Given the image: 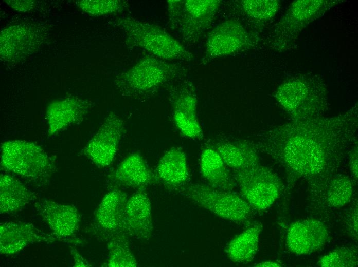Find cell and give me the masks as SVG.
Returning <instances> with one entry per match:
<instances>
[{
    "instance_id": "23",
    "label": "cell",
    "mask_w": 358,
    "mask_h": 267,
    "mask_svg": "<svg viewBox=\"0 0 358 267\" xmlns=\"http://www.w3.org/2000/svg\"><path fill=\"white\" fill-rule=\"evenodd\" d=\"M200 171L207 184L212 187L232 191L235 182L227 166L218 152L210 145L202 150L200 161Z\"/></svg>"
},
{
    "instance_id": "8",
    "label": "cell",
    "mask_w": 358,
    "mask_h": 267,
    "mask_svg": "<svg viewBox=\"0 0 358 267\" xmlns=\"http://www.w3.org/2000/svg\"><path fill=\"white\" fill-rule=\"evenodd\" d=\"M232 176L246 200L258 210L270 207L282 190V183L278 177L260 163L234 170Z\"/></svg>"
},
{
    "instance_id": "28",
    "label": "cell",
    "mask_w": 358,
    "mask_h": 267,
    "mask_svg": "<svg viewBox=\"0 0 358 267\" xmlns=\"http://www.w3.org/2000/svg\"><path fill=\"white\" fill-rule=\"evenodd\" d=\"M353 186L351 179L343 175L333 177L329 181L327 189V201L333 207H341L350 201Z\"/></svg>"
},
{
    "instance_id": "15",
    "label": "cell",
    "mask_w": 358,
    "mask_h": 267,
    "mask_svg": "<svg viewBox=\"0 0 358 267\" xmlns=\"http://www.w3.org/2000/svg\"><path fill=\"white\" fill-rule=\"evenodd\" d=\"M328 237L327 228L323 222L314 219H304L290 225L287 236V244L293 253L308 255L322 248Z\"/></svg>"
},
{
    "instance_id": "17",
    "label": "cell",
    "mask_w": 358,
    "mask_h": 267,
    "mask_svg": "<svg viewBox=\"0 0 358 267\" xmlns=\"http://www.w3.org/2000/svg\"><path fill=\"white\" fill-rule=\"evenodd\" d=\"M125 227L129 237L144 240L151 236V206L144 190H138L128 197L125 207Z\"/></svg>"
},
{
    "instance_id": "34",
    "label": "cell",
    "mask_w": 358,
    "mask_h": 267,
    "mask_svg": "<svg viewBox=\"0 0 358 267\" xmlns=\"http://www.w3.org/2000/svg\"><path fill=\"white\" fill-rule=\"evenodd\" d=\"M353 225L354 226V228L356 232H357V211L355 214H354V216L353 217Z\"/></svg>"
},
{
    "instance_id": "30",
    "label": "cell",
    "mask_w": 358,
    "mask_h": 267,
    "mask_svg": "<svg viewBox=\"0 0 358 267\" xmlns=\"http://www.w3.org/2000/svg\"><path fill=\"white\" fill-rule=\"evenodd\" d=\"M323 267H353L357 265L356 252L348 247L335 249L323 256L318 261Z\"/></svg>"
},
{
    "instance_id": "19",
    "label": "cell",
    "mask_w": 358,
    "mask_h": 267,
    "mask_svg": "<svg viewBox=\"0 0 358 267\" xmlns=\"http://www.w3.org/2000/svg\"><path fill=\"white\" fill-rule=\"evenodd\" d=\"M109 180L114 186H123L144 190L156 179L139 152L128 155L117 168L109 176Z\"/></svg>"
},
{
    "instance_id": "3",
    "label": "cell",
    "mask_w": 358,
    "mask_h": 267,
    "mask_svg": "<svg viewBox=\"0 0 358 267\" xmlns=\"http://www.w3.org/2000/svg\"><path fill=\"white\" fill-rule=\"evenodd\" d=\"M115 25L123 32L129 48L145 50L165 61H190L194 55L162 27L129 16L118 17Z\"/></svg>"
},
{
    "instance_id": "29",
    "label": "cell",
    "mask_w": 358,
    "mask_h": 267,
    "mask_svg": "<svg viewBox=\"0 0 358 267\" xmlns=\"http://www.w3.org/2000/svg\"><path fill=\"white\" fill-rule=\"evenodd\" d=\"M76 3L83 11L94 16L120 13L128 10L130 6L123 0L78 1Z\"/></svg>"
},
{
    "instance_id": "12",
    "label": "cell",
    "mask_w": 358,
    "mask_h": 267,
    "mask_svg": "<svg viewBox=\"0 0 358 267\" xmlns=\"http://www.w3.org/2000/svg\"><path fill=\"white\" fill-rule=\"evenodd\" d=\"M128 197L119 188L109 191L96 209L88 232L106 242L117 236H128L125 227V207Z\"/></svg>"
},
{
    "instance_id": "9",
    "label": "cell",
    "mask_w": 358,
    "mask_h": 267,
    "mask_svg": "<svg viewBox=\"0 0 358 267\" xmlns=\"http://www.w3.org/2000/svg\"><path fill=\"white\" fill-rule=\"evenodd\" d=\"M168 93L177 128L187 138L201 139L203 132L198 117V99L193 83L182 78L170 85Z\"/></svg>"
},
{
    "instance_id": "10",
    "label": "cell",
    "mask_w": 358,
    "mask_h": 267,
    "mask_svg": "<svg viewBox=\"0 0 358 267\" xmlns=\"http://www.w3.org/2000/svg\"><path fill=\"white\" fill-rule=\"evenodd\" d=\"M337 1H297L290 7L274 29L271 38V46L276 49L284 48L309 23L319 17Z\"/></svg>"
},
{
    "instance_id": "25",
    "label": "cell",
    "mask_w": 358,
    "mask_h": 267,
    "mask_svg": "<svg viewBox=\"0 0 358 267\" xmlns=\"http://www.w3.org/2000/svg\"><path fill=\"white\" fill-rule=\"evenodd\" d=\"M262 230V225L256 223L235 237L225 249L228 258L235 263L251 262L257 254Z\"/></svg>"
},
{
    "instance_id": "22",
    "label": "cell",
    "mask_w": 358,
    "mask_h": 267,
    "mask_svg": "<svg viewBox=\"0 0 358 267\" xmlns=\"http://www.w3.org/2000/svg\"><path fill=\"white\" fill-rule=\"evenodd\" d=\"M39 36L33 28L22 26L10 27L2 32L1 56L15 60L30 53L38 46Z\"/></svg>"
},
{
    "instance_id": "27",
    "label": "cell",
    "mask_w": 358,
    "mask_h": 267,
    "mask_svg": "<svg viewBox=\"0 0 358 267\" xmlns=\"http://www.w3.org/2000/svg\"><path fill=\"white\" fill-rule=\"evenodd\" d=\"M129 237L126 235L114 237L107 243L109 256L105 266L134 267L138 264L129 246Z\"/></svg>"
},
{
    "instance_id": "31",
    "label": "cell",
    "mask_w": 358,
    "mask_h": 267,
    "mask_svg": "<svg viewBox=\"0 0 358 267\" xmlns=\"http://www.w3.org/2000/svg\"><path fill=\"white\" fill-rule=\"evenodd\" d=\"M349 153V166L353 176L357 179V142H356Z\"/></svg>"
},
{
    "instance_id": "14",
    "label": "cell",
    "mask_w": 358,
    "mask_h": 267,
    "mask_svg": "<svg viewBox=\"0 0 358 267\" xmlns=\"http://www.w3.org/2000/svg\"><path fill=\"white\" fill-rule=\"evenodd\" d=\"M65 241L54 234L46 233L30 223L5 222L0 224V252L15 254L30 244L39 242L52 243Z\"/></svg>"
},
{
    "instance_id": "5",
    "label": "cell",
    "mask_w": 358,
    "mask_h": 267,
    "mask_svg": "<svg viewBox=\"0 0 358 267\" xmlns=\"http://www.w3.org/2000/svg\"><path fill=\"white\" fill-rule=\"evenodd\" d=\"M275 97L292 120L322 117L328 108L327 87L319 79H290L278 87Z\"/></svg>"
},
{
    "instance_id": "20",
    "label": "cell",
    "mask_w": 358,
    "mask_h": 267,
    "mask_svg": "<svg viewBox=\"0 0 358 267\" xmlns=\"http://www.w3.org/2000/svg\"><path fill=\"white\" fill-rule=\"evenodd\" d=\"M155 176L168 188L176 190L188 183L190 174L187 157L180 147H172L162 157L155 169Z\"/></svg>"
},
{
    "instance_id": "2",
    "label": "cell",
    "mask_w": 358,
    "mask_h": 267,
    "mask_svg": "<svg viewBox=\"0 0 358 267\" xmlns=\"http://www.w3.org/2000/svg\"><path fill=\"white\" fill-rule=\"evenodd\" d=\"M186 73V69L180 65L148 55L116 76L114 83L123 96L146 99L164 86L184 78Z\"/></svg>"
},
{
    "instance_id": "26",
    "label": "cell",
    "mask_w": 358,
    "mask_h": 267,
    "mask_svg": "<svg viewBox=\"0 0 358 267\" xmlns=\"http://www.w3.org/2000/svg\"><path fill=\"white\" fill-rule=\"evenodd\" d=\"M233 4L238 11L257 24L271 20L279 7V1L275 0L235 1Z\"/></svg>"
},
{
    "instance_id": "21",
    "label": "cell",
    "mask_w": 358,
    "mask_h": 267,
    "mask_svg": "<svg viewBox=\"0 0 358 267\" xmlns=\"http://www.w3.org/2000/svg\"><path fill=\"white\" fill-rule=\"evenodd\" d=\"M219 154L225 165L233 171L259 163L255 144L245 140L220 141L211 145Z\"/></svg>"
},
{
    "instance_id": "32",
    "label": "cell",
    "mask_w": 358,
    "mask_h": 267,
    "mask_svg": "<svg viewBox=\"0 0 358 267\" xmlns=\"http://www.w3.org/2000/svg\"><path fill=\"white\" fill-rule=\"evenodd\" d=\"M71 249V254L73 256L74 260V266H91V264L82 257L77 251L74 249L70 247Z\"/></svg>"
},
{
    "instance_id": "7",
    "label": "cell",
    "mask_w": 358,
    "mask_h": 267,
    "mask_svg": "<svg viewBox=\"0 0 358 267\" xmlns=\"http://www.w3.org/2000/svg\"><path fill=\"white\" fill-rule=\"evenodd\" d=\"M175 190L196 205L231 222H244L252 214L253 207L246 200L232 191L199 183H187Z\"/></svg>"
},
{
    "instance_id": "33",
    "label": "cell",
    "mask_w": 358,
    "mask_h": 267,
    "mask_svg": "<svg viewBox=\"0 0 358 267\" xmlns=\"http://www.w3.org/2000/svg\"><path fill=\"white\" fill-rule=\"evenodd\" d=\"M254 266L279 267L281 266V264L276 261H265L255 264Z\"/></svg>"
},
{
    "instance_id": "16",
    "label": "cell",
    "mask_w": 358,
    "mask_h": 267,
    "mask_svg": "<svg viewBox=\"0 0 358 267\" xmlns=\"http://www.w3.org/2000/svg\"><path fill=\"white\" fill-rule=\"evenodd\" d=\"M38 215L57 237L67 240L78 230L80 215L77 208L47 199H39L34 203Z\"/></svg>"
},
{
    "instance_id": "24",
    "label": "cell",
    "mask_w": 358,
    "mask_h": 267,
    "mask_svg": "<svg viewBox=\"0 0 358 267\" xmlns=\"http://www.w3.org/2000/svg\"><path fill=\"white\" fill-rule=\"evenodd\" d=\"M38 198L23 183L13 176L2 174L0 178V213L17 212Z\"/></svg>"
},
{
    "instance_id": "18",
    "label": "cell",
    "mask_w": 358,
    "mask_h": 267,
    "mask_svg": "<svg viewBox=\"0 0 358 267\" xmlns=\"http://www.w3.org/2000/svg\"><path fill=\"white\" fill-rule=\"evenodd\" d=\"M91 106L89 101L74 97L51 102L46 111L48 135H55L68 127L81 122Z\"/></svg>"
},
{
    "instance_id": "11",
    "label": "cell",
    "mask_w": 358,
    "mask_h": 267,
    "mask_svg": "<svg viewBox=\"0 0 358 267\" xmlns=\"http://www.w3.org/2000/svg\"><path fill=\"white\" fill-rule=\"evenodd\" d=\"M255 39L239 21L234 19L225 20L209 33L202 63L206 64L213 59L249 49L255 43Z\"/></svg>"
},
{
    "instance_id": "4",
    "label": "cell",
    "mask_w": 358,
    "mask_h": 267,
    "mask_svg": "<svg viewBox=\"0 0 358 267\" xmlns=\"http://www.w3.org/2000/svg\"><path fill=\"white\" fill-rule=\"evenodd\" d=\"M1 165L3 169L38 187L48 185L56 165L38 144L13 140L1 144Z\"/></svg>"
},
{
    "instance_id": "13",
    "label": "cell",
    "mask_w": 358,
    "mask_h": 267,
    "mask_svg": "<svg viewBox=\"0 0 358 267\" xmlns=\"http://www.w3.org/2000/svg\"><path fill=\"white\" fill-rule=\"evenodd\" d=\"M124 129L123 121L110 112L83 149V154L97 166L107 167L115 158Z\"/></svg>"
},
{
    "instance_id": "1",
    "label": "cell",
    "mask_w": 358,
    "mask_h": 267,
    "mask_svg": "<svg viewBox=\"0 0 358 267\" xmlns=\"http://www.w3.org/2000/svg\"><path fill=\"white\" fill-rule=\"evenodd\" d=\"M357 106L332 117L292 120L262 133L258 149L300 177L320 176L330 161L357 142Z\"/></svg>"
},
{
    "instance_id": "6",
    "label": "cell",
    "mask_w": 358,
    "mask_h": 267,
    "mask_svg": "<svg viewBox=\"0 0 358 267\" xmlns=\"http://www.w3.org/2000/svg\"><path fill=\"white\" fill-rule=\"evenodd\" d=\"M221 4L220 0H168L169 27L185 42L194 44L210 28Z\"/></svg>"
}]
</instances>
